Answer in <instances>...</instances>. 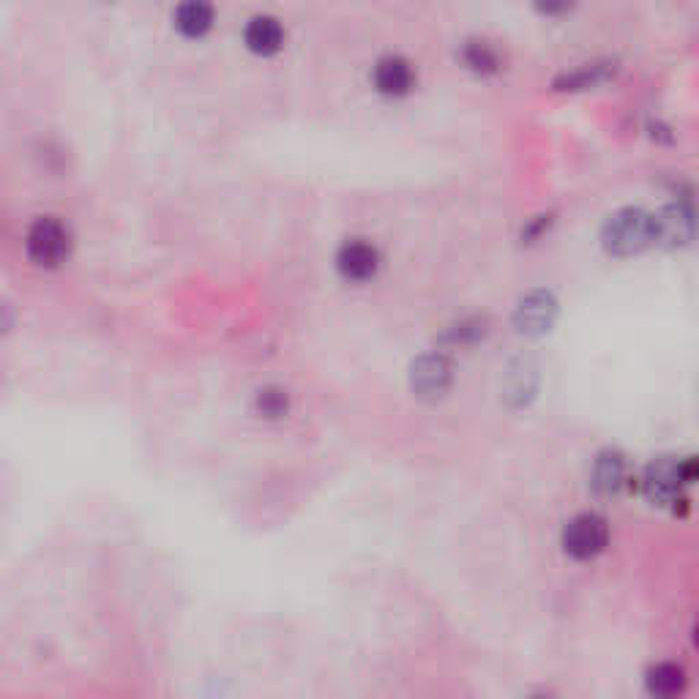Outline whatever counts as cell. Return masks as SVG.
<instances>
[{
	"label": "cell",
	"mask_w": 699,
	"mask_h": 699,
	"mask_svg": "<svg viewBox=\"0 0 699 699\" xmlns=\"http://www.w3.org/2000/svg\"><path fill=\"white\" fill-rule=\"evenodd\" d=\"M606 541H610V528L606 519L599 514H579L563 530V547L577 561H590L599 552H604Z\"/></svg>",
	"instance_id": "obj_3"
},
{
	"label": "cell",
	"mask_w": 699,
	"mask_h": 699,
	"mask_svg": "<svg viewBox=\"0 0 699 699\" xmlns=\"http://www.w3.org/2000/svg\"><path fill=\"white\" fill-rule=\"evenodd\" d=\"M555 315H557L555 295L547 293V290H534V293H528L519 301L514 320L516 326H519V331L544 333L550 331Z\"/></svg>",
	"instance_id": "obj_5"
},
{
	"label": "cell",
	"mask_w": 699,
	"mask_h": 699,
	"mask_svg": "<svg viewBox=\"0 0 699 699\" xmlns=\"http://www.w3.org/2000/svg\"><path fill=\"white\" fill-rule=\"evenodd\" d=\"M604 246L610 255L628 257L650 244V217L639 208H623L612 213L604 224Z\"/></svg>",
	"instance_id": "obj_2"
},
{
	"label": "cell",
	"mask_w": 699,
	"mask_h": 699,
	"mask_svg": "<svg viewBox=\"0 0 699 699\" xmlns=\"http://www.w3.org/2000/svg\"><path fill=\"white\" fill-rule=\"evenodd\" d=\"M465 61L467 66H473L476 72H494L498 69V56L487 41H470L465 47Z\"/></svg>",
	"instance_id": "obj_14"
},
{
	"label": "cell",
	"mask_w": 699,
	"mask_h": 699,
	"mask_svg": "<svg viewBox=\"0 0 699 699\" xmlns=\"http://www.w3.org/2000/svg\"><path fill=\"white\" fill-rule=\"evenodd\" d=\"M20 249L36 271H58L66 266L74 252L72 228L58 213H39L25 224Z\"/></svg>",
	"instance_id": "obj_1"
},
{
	"label": "cell",
	"mask_w": 699,
	"mask_h": 699,
	"mask_svg": "<svg viewBox=\"0 0 699 699\" xmlns=\"http://www.w3.org/2000/svg\"><path fill=\"white\" fill-rule=\"evenodd\" d=\"M380 266V255L372 244H364V241H347V244L339 249L336 255V268L344 279L350 282H364V279H372L375 271Z\"/></svg>",
	"instance_id": "obj_6"
},
{
	"label": "cell",
	"mask_w": 699,
	"mask_h": 699,
	"mask_svg": "<svg viewBox=\"0 0 699 699\" xmlns=\"http://www.w3.org/2000/svg\"><path fill=\"white\" fill-rule=\"evenodd\" d=\"M691 238V213L680 206L664 208L659 217H650V241L664 246H680Z\"/></svg>",
	"instance_id": "obj_7"
},
{
	"label": "cell",
	"mask_w": 699,
	"mask_h": 699,
	"mask_svg": "<svg viewBox=\"0 0 699 699\" xmlns=\"http://www.w3.org/2000/svg\"><path fill=\"white\" fill-rule=\"evenodd\" d=\"M413 389L421 396H440L451 383V367L440 356H421L413 364Z\"/></svg>",
	"instance_id": "obj_9"
},
{
	"label": "cell",
	"mask_w": 699,
	"mask_h": 699,
	"mask_svg": "<svg viewBox=\"0 0 699 699\" xmlns=\"http://www.w3.org/2000/svg\"><path fill=\"white\" fill-rule=\"evenodd\" d=\"M213 23H217V12L208 3H197V0H189V3H181L172 12V28L179 30L184 39H203V36L211 34Z\"/></svg>",
	"instance_id": "obj_8"
},
{
	"label": "cell",
	"mask_w": 699,
	"mask_h": 699,
	"mask_svg": "<svg viewBox=\"0 0 699 699\" xmlns=\"http://www.w3.org/2000/svg\"><path fill=\"white\" fill-rule=\"evenodd\" d=\"M648 691L653 699H677L686 691V672L677 664H664L653 666L648 675Z\"/></svg>",
	"instance_id": "obj_11"
},
{
	"label": "cell",
	"mask_w": 699,
	"mask_h": 699,
	"mask_svg": "<svg viewBox=\"0 0 699 699\" xmlns=\"http://www.w3.org/2000/svg\"><path fill=\"white\" fill-rule=\"evenodd\" d=\"M290 407H293V402H290V394L282 385H262V389H257L255 400H252L255 416L266 418V421H282V418H287Z\"/></svg>",
	"instance_id": "obj_12"
},
{
	"label": "cell",
	"mask_w": 699,
	"mask_h": 699,
	"mask_svg": "<svg viewBox=\"0 0 699 699\" xmlns=\"http://www.w3.org/2000/svg\"><path fill=\"white\" fill-rule=\"evenodd\" d=\"M284 39V25L279 23L273 14H255L244 28V45L252 56L257 58H273L282 52Z\"/></svg>",
	"instance_id": "obj_4"
},
{
	"label": "cell",
	"mask_w": 699,
	"mask_h": 699,
	"mask_svg": "<svg viewBox=\"0 0 699 699\" xmlns=\"http://www.w3.org/2000/svg\"><path fill=\"white\" fill-rule=\"evenodd\" d=\"M623 481V459L615 454L601 456L599 465H596V487L601 492H615Z\"/></svg>",
	"instance_id": "obj_13"
},
{
	"label": "cell",
	"mask_w": 699,
	"mask_h": 699,
	"mask_svg": "<svg viewBox=\"0 0 699 699\" xmlns=\"http://www.w3.org/2000/svg\"><path fill=\"white\" fill-rule=\"evenodd\" d=\"M413 66L400 56H389L375 66V85L389 96H405L413 88Z\"/></svg>",
	"instance_id": "obj_10"
}]
</instances>
